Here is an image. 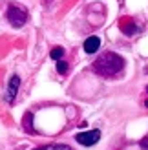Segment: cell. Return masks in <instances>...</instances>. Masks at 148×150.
<instances>
[{
    "label": "cell",
    "instance_id": "cell-9",
    "mask_svg": "<svg viewBox=\"0 0 148 150\" xmlns=\"http://www.w3.org/2000/svg\"><path fill=\"white\" fill-rule=\"evenodd\" d=\"M68 70H70V68H68V64H66L64 61H58V62H57V71H58V73H62V75H64Z\"/></svg>",
    "mask_w": 148,
    "mask_h": 150
},
{
    "label": "cell",
    "instance_id": "cell-3",
    "mask_svg": "<svg viewBox=\"0 0 148 150\" xmlns=\"http://www.w3.org/2000/svg\"><path fill=\"white\" fill-rule=\"evenodd\" d=\"M77 143L82 146H93L97 141L101 139V130H88V132H79L77 136Z\"/></svg>",
    "mask_w": 148,
    "mask_h": 150
},
{
    "label": "cell",
    "instance_id": "cell-2",
    "mask_svg": "<svg viewBox=\"0 0 148 150\" xmlns=\"http://www.w3.org/2000/svg\"><path fill=\"white\" fill-rule=\"evenodd\" d=\"M6 18L9 20V24H11V26L20 28V26H24V24H26V20H27V13L22 9V7H18V6H9V7H7V11H6Z\"/></svg>",
    "mask_w": 148,
    "mask_h": 150
},
{
    "label": "cell",
    "instance_id": "cell-12",
    "mask_svg": "<svg viewBox=\"0 0 148 150\" xmlns=\"http://www.w3.org/2000/svg\"><path fill=\"white\" fill-rule=\"evenodd\" d=\"M146 92H148V86H146Z\"/></svg>",
    "mask_w": 148,
    "mask_h": 150
},
{
    "label": "cell",
    "instance_id": "cell-5",
    "mask_svg": "<svg viewBox=\"0 0 148 150\" xmlns=\"http://www.w3.org/2000/svg\"><path fill=\"white\" fill-rule=\"evenodd\" d=\"M99 46H101V39L99 37H88L86 39V42H84V51L86 53H95V51L99 50Z\"/></svg>",
    "mask_w": 148,
    "mask_h": 150
},
{
    "label": "cell",
    "instance_id": "cell-4",
    "mask_svg": "<svg viewBox=\"0 0 148 150\" xmlns=\"http://www.w3.org/2000/svg\"><path fill=\"white\" fill-rule=\"evenodd\" d=\"M18 86H20V77L18 75H13L7 82V88H6V101L7 103H13L15 97H17V92H18Z\"/></svg>",
    "mask_w": 148,
    "mask_h": 150
},
{
    "label": "cell",
    "instance_id": "cell-1",
    "mask_svg": "<svg viewBox=\"0 0 148 150\" xmlns=\"http://www.w3.org/2000/svg\"><path fill=\"white\" fill-rule=\"evenodd\" d=\"M123 68H124V59L121 55L113 53V51L102 53L97 61L93 62V70L99 75H102V77H113V75L121 73Z\"/></svg>",
    "mask_w": 148,
    "mask_h": 150
},
{
    "label": "cell",
    "instance_id": "cell-6",
    "mask_svg": "<svg viewBox=\"0 0 148 150\" xmlns=\"http://www.w3.org/2000/svg\"><path fill=\"white\" fill-rule=\"evenodd\" d=\"M121 29L124 31V35H128V37H134L135 33H137V26L134 24V22H132L130 18H124L123 22H121Z\"/></svg>",
    "mask_w": 148,
    "mask_h": 150
},
{
    "label": "cell",
    "instance_id": "cell-11",
    "mask_svg": "<svg viewBox=\"0 0 148 150\" xmlns=\"http://www.w3.org/2000/svg\"><path fill=\"white\" fill-rule=\"evenodd\" d=\"M144 104H146V108H148V101H146V103H144Z\"/></svg>",
    "mask_w": 148,
    "mask_h": 150
},
{
    "label": "cell",
    "instance_id": "cell-8",
    "mask_svg": "<svg viewBox=\"0 0 148 150\" xmlns=\"http://www.w3.org/2000/svg\"><path fill=\"white\" fill-rule=\"evenodd\" d=\"M51 59H53V61H61V57L64 55V50L61 48V46H57V48H53V50H51Z\"/></svg>",
    "mask_w": 148,
    "mask_h": 150
},
{
    "label": "cell",
    "instance_id": "cell-7",
    "mask_svg": "<svg viewBox=\"0 0 148 150\" xmlns=\"http://www.w3.org/2000/svg\"><path fill=\"white\" fill-rule=\"evenodd\" d=\"M35 150H71L68 145H61V143H53V145H44L40 148H35Z\"/></svg>",
    "mask_w": 148,
    "mask_h": 150
},
{
    "label": "cell",
    "instance_id": "cell-10",
    "mask_svg": "<svg viewBox=\"0 0 148 150\" xmlns=\"http://www.w3.org/2000/svg\"><path fill=\"white\" fill-rule=\"evenodd\" d=\"M139 145H141L143 150H148V136H146L144 139H141V143H139Z\"/></svg>",
    "mask_w": 148,
    "mask_h": 150
}]
</instances>
